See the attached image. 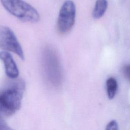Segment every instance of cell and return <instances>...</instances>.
I'll return each mask as SVG.
<instances>
[{
  "label": "cell",
  "instance_id": "cell-2",
  "mask_svg": "<svg viewBox=\"0 0 130 130\" xmlns=\"http://www.w3.org/2000/svg\"><path fill=\"white\" fill-rule=\"evenodd\" d=\"M1 2L9 13L23 21L36 22L40 19L37 10L23 0H1Z\"/></svg>",
  "mask_w": 130,
  "mask_h": 130
},
{
  "label": "cell",
  "instance_id": "cell-9",
  "mask_svg": "<svg viewBox=\"0 0 130 130\" xmlns=\"http://www.w3.org/2000/svg\"><path fill=\"white\" fill-rule=\"evenodd\" d=\"M105 130H119L118 124L115 120H112L108 122L106 126Z\"/></svg>",
  "mask_w": 130,
  "mask_h": 130
},
{
  "label": "cell",
  "instance_id": "cell-7",
  "mask_svg": "<svg viewBox=\"0 0 130 130\" xmlns=\"http://www.w3.org/2000/svg\"><path fill=\"white\" fill-rule=\"evenodd\" d=\"M108 7L107 0H96L92 11V16L94 19L103 17Z\"/></svg>",
  "mask_w": 130,
  "mask_h": 130
},
{
  "label": "cell",
  "instance_id": "cell-8",
  "mask_svg": "<svg viewBox=\"0 0 130 130\" xmlns=\"http://www.w3.org/2000/svg\"><path fill=\"white\" fill-rule=\"evenodd\" d=\"M106 85L108 97L110 100H112L114 98L117 91V81L114 78L110 77L107 80Z\"/></svg>",
  "mask_w": 130,
  "mask_h": 130
},
{
  "label": "cell",
  "instance_id": "cell-4",
  "mask_svg": "<svg viewBox=\"0 0 130 130\" xmlns=\"http://www.w3.org/2000/svg\"><path fill=\"white\" fill-rule=\"evenodd\" d=\"M76 9L71 0L65 1L61 6L57 19V28L61 34L68 33L72 28L75 21Z\"/></svg>",
  "mask_w": 130,
  "mask_h": 130
},
{
  "label": "cell",
  "instance_id": "cell-10",
  "mask_svg": "<svg viewBox=\"0 0 130 130\" xmlns=\"http://www.w3.org/2000/svg\"><path fill=\"white\" fill-rule=\"evenodd\" d=\"M0 130H14L0 115Z\"/></svg>",
  "mask_w": 130,
  "mask_h": 130
},
{
  "label": "cell",
  "instance_id": "cell-11",
  "mask_svg": "<svg viewBox=\"0 0 130 130\" xmlns=\"http://www.w3.org/2000/svg\"><path fill=\"white\" fill-rule=\"evenodd\" d=\"M122 73L125 77L129 80V71H130V66L129 64L125 65L122 68Z\"/></svg>",
  "mask_w": 130,
  "mask_h": 130
},
{
  "label": "cell",
  "instance_id": "cell-6",
  "mask_svg": "<svg viewBox=\"0 0 130 130\" xmlns=\"http://www.w3.org/2000/svg\"><path fill=\"white\" fill-rule=\"evenodd\" d=\"M0 60L3 62L7 76L12 79H16L19 72L16 62L11 54L6 51L0 52Z\"/></svg>",
  "mask_w": 130,
  "mask_h": 130
},
{
  "label": "cell",
  "instance_id": "cell-5",
  "mask_svg": "<svg viewBox=\"0 0 130 130\" xmlns=\"http://www.w3.org/2000/svg\"><path fill=\"white\" fill-rule=\"evenodd\" d=\"M0 48L12 52L24 60L23 49L13 30L6 26H0Z\"/></svg>",
  "mask_w": 130,
  "mask_h": 130
},
{
  "label": "cell",
  "instance_id": "cell-1",
  "mask_svg": "<svg viewBox=\"0 0 130 130\" xmlns=\"http://www.w3.org/2000/svg\"><path fill=\"white\" fill-rule=\"evenodd\" d=\"M24 90V81L18 79L0 92V115L11 116L20 109Z\"/></svg>",
  "mask_w": 130,
  "mask_h": 130
},
{
  "label": "cell",
  "instance_id": "cell-3",
  "mask_svg": "<svg viewBox=\"0 0 130 130\" xmlns=\"http://www.w3.org/2000/svg\"><path fill=\"white\" fill-rule=\"evenodd\" d=\"M43 64L47 81L52 86L59 87L62 81V73L57 55L52 49L48 48L44 50Z\"/></svg>",
  "mask_w": 130,
  "mask_h": 130
}]
</instances>
